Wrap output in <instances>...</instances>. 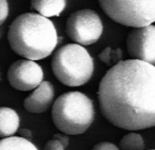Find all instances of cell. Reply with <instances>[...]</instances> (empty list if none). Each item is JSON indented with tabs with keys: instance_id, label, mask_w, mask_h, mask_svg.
I'll return each instance as SVG.
<instances>
[{
	"instance_id": "6da1fadb",
	"label": "cell",
	"mask_w": 155,
	"mask_h": 150,
	"mask_svg": "<svg viewBox=\"0 0 155 150\" xmlns=\"http://www.w3.org/2000/svg\"><path fill=\"white\" fill-rule=\"evenodd\" d=\"M98 97L103 116L114 126L142 130L155 125V66L121 60L102 78Z\"/></svg>"
},
{
	"instance_id": "7a4b0ae2",
	"label": "cell",
	"mask_w": 155,
	"mask_h": 150,
	"mask_svg": "<svg viewBox=\"0 0 155 150\" xmlns=\"http://www.w3.org/2000/svg\"><path fill=\"white\" fill-rule=\"evenodd\" d=\"M7 40L15 54L35 61L44 59L53 53L58 36L49 18L36 13H24L10 25Z\"/></svg>"
},
{
	"instance_id": "3957f363",
	"label": "cell",
	"mask_w": 155,
	"mask_h": 150,
	"mask_svg": "<svg viewBox=\"0 0 155 150\" xmlns=\"http://www.w3.org/2000/svg\"><path fill=\"white\" fill-rule=\"evenodd\" d=\"M94 118L93 101L78 91L61 95L52 107L53 122L65 135L83 134L90 128Z\"/></svg>"
},
{
	"instance_id": "277c9868",
	"label": "cell",
	"mask_w": 155,
	"mask_h": 150,
	"mask_svg": "<svg viewBox=\"0 0 155 150\" xmlns=\"http://www.w3.org/2000/svg\"><path fill=\"white\" fill-rule=\"evenodd\" d=\"M51 66L58 81L67 87L86 84L94 73L92 56L78 44H67L58 48L54 54Z\"/></svg>"
},
{
	"instance_id": "5b68a950",
	"label": "cell",
	"mask_w": 155,
	"mask_h": 150,
	"mask_svg": "<svg viewBox=\"0 0 155 150\" xmlns=\"http://www.w3.org/2000/svg\"><path fill=\"white\" fill-rule=\"evenodd\" d=\"M103 11L114 22L131 27L155 21V0H98Z\"/></svg>"
},
{
	"instance_id": "8992f818",
	"label": "cell",
	"mask_w": 155,
	"mask_h": 150,
	"mask_svg": "<svg viewBox=\"0 0 155 150\" xmlns=\"http://www.w3.org/2000/svg\"><path fill=\"white\" fill-rule=\"evenodd\" d=\"M103 23L99 15L92 9H80L66 20L65 31L71 40L81 46H89L99 40L103 34Z\"/></svg>"
},
{
	"instance_id": "52a82bcc",
	"label": "cell",
	"mask_w": 155,
	"mask_h": 150,
	"mask_svg": "<svg viewBox=\"0 0 155 150\" xmlns=\"http://www.w3.org/2000/svg\"><path fill=\"white\" fill-rule=\"evenodd\" d=\"M44 78L42 67L34 60L19 59L12 63L7 70L10 86L19 91L35 89Z\"/></svg>"
},
{
	"instance_id": "ba28073f",
	"label": "cell",
	"mask_w": 155,
	"mask_h": 150,
	"mask_svg": "<svg viewBox=\"0 0 155 150\" xmlns=\"http://www.w3.org/2000/svg\"><path fill=\"white\" fill-rule=\"evenodd\" d=\"M126 47L133 59L149 64L155 63V26L152 24L145 26L134 27L127 38Z\"/></svg>"
},
{
	"instance_id": "9c48e42d",
	"label": "cell",
	"mask_w": 155,
	"mask_h": 150,
	"mask_svg": "<svg viewBox=\"0 0 155 150\" xmlns=\"http://www.w3.org/2000/svg\"><path fill=\"white\" fill-rule=\"evenodd\" d=\"M54 89L49 81H42L34 91L24 100V107L33 114H41L46 111L53 102Z\"/></svg>"
},
{
	"instance_id": "30bf717a",
	"label": "cell",
	"mask_w": 155,
	"mask_h": 150,
	"mask_svg": "<svg viewBox=\"0 0 155 150\" xmlns=\"http://www.w3.org/2000/svg\"><path fill=\"white\" fill-rule=\"evenodd\" d=\"M20 124L18 114L12 108L0 107V138L12 137L17 132Z\"/></svg>"
},
{
	"instance_id": "8fae6325",
	"label": "cell",
	"mask_w": 155,
	"mask_h": 150,
	"mask_svg": "<svg viewBox=\"0 0 155 150\" xmlns=\"http://www.w3.org/2000/svg\"><path fill=\"white\" fill-rule=\"evenodd\" d=\"M31 7L45 17L58 16L65 8L66 0H31Z\"/></svg>"
},
{
	"instance_id": "7c38bea8",
	"label": "cell",
	"mask_w": 155,
	"mask_h": 150,
	"mask_svg": "<svg viewBox=\"0 0 155 150\" xmlns=\"http://www.w3.org/2000/svg\"><path fill=\"white\" fill-rule=\"evenodd\" d=\"M0 150H38L28 139L21 137H8L0 140Z\"/></svg>"
},
{
	"instance_id": "4fadbf2b",
	"label": "cell",
	"mask_w": 155,
	"mask_h": 150,
	"mask_svg": "<svg viewBox=\"0 0 155 150\" xmlns=\"http://www.w3.org/2000/svg\"><path fill=\"white\" fill-rule=\"evenodd\" d=\"M120 148L123 150H143L144 141L141 135L131 132L121 139Z\"/></svg>"
},
{
	"instance_id": "5bb4252c",
	"label": "cell",
	"mask_w": 155,
	"mask_h": 150,
	"mask_svg": "<svg viewBox=\"0 0 155 150\" xmlns=\"http://www.w3.org/2000/svg\"><path fill=\"white\" fill-rule=\"evenodd\" d=\"M99 59L109 66H113L119 61H121L123 57V52L121 48L113 49L112 47L108 46L104 49L98 56Z\"/></svg>"
},
{
	"instance_id": "9a60e30c",
	"label": "cell",
	"mask_w": 155,
	"mask_h": 150,
	"mask_svg": "<svg viewBox=\"0 0 155 150\" xmlns=\"http://www.w3.org/2000/svg\"><path fill=\"white\" fill-rule=\"evenodd\" d=\"M8 3L7 0H0V26L5 21L8 15Z\"/></svg>"
},
{
	"instance_id": "2e32d148",
	"label": "cell",
	"mask_w": 155,
	"mask_h": 150,
	"mask_svg": "<svg viewBox=\"0 0 155 150\" xmlns=\"http://www.w3.org/2000/svg\"><path fill=\"white\" fill-rule=\"evenodd\" d=\"M92 150H119V148L113 143L101 142V143L96 144Z\"/></svg>"
},
{
	"instance_id": "e0dca14e",
	"label": "cell",
	"mask_w": 155,
	"mask_h": 150,
	"mask_svg": "<svg viewBox=\"0 0 155 150\" xmlns=\"http://www.w3.org/2000/svg\"><path fill=\"white\" fill-rule=\"evenodd\" d=\"M43 150H64V148L58 141L51 139L46 142Z\"/></svg>"
},
{
	"instance_id": "ac0fdd59",
	"label": "cell",
	"mask_w": 155,
	"mask_h": 150,
	"mask_svg": "<svg viewBox=\"0 0 155 150\" xmlns=\"http://www.w3.org/2000/svg\"><path fill=\"white\" fill-rule=\"evenodd\" d=\"M53 139L58 141L64 148L68 146L69 144V138L66 135H63V134H54L53 137Z\"/></svg>"
},
{
	"instance_id": "d6986e66",
	"label": "cell",
	"mask_w": 155,
	"mask_h": 150,
	"mask_svg": "<svg viewBox=\"0 0 155 150\" xmlns=\"http://www.w3.org/2000/svg\"><path fill=\"white\" fill-rule=\"evenodd\" d=\"M17 132H18V134L20 135L21 138H24L28 139V140L32 137V132L28 128H20V129L17 130Z\"/></svg>"
},
{
	"instance_id": "ffe728a7",
	"label": "cell",
	"mask_w": 155,
	"mask_h": 150,
	"mask_svg": "<svg viewBox=\"0 0 155 150\" xmlns=\"http://www.w3.org/2000/svg\"><path fill=\"white\" fill-rule=\"evenodd\" d=\"M2 35H3V30L0 28V39H1V36H2Z\"/></svg>"
},
{
	"instance_id": "44dd1931",
	"label": "cell",
	"mask_w": 155,
	"mask_h": 150,
	"mask_svg": "<svg viewBox=\"0 0 155 150\" xmlns=\"http://www.w3.org/2000/svg\"><path fill=\"white\" fill-rule=\"evenodd\" d=\"M151 150H153V149H151Z\"/></svg>"
}]
</instances>
